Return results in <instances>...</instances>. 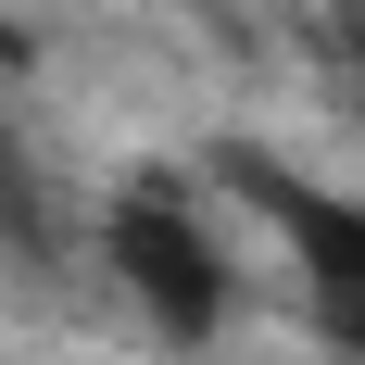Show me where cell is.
Wrapping results in <instances>:
<instances>
[{
  "mask_svg": "<svg viewBox=\"0 0 365 365\" xmlns=\"http://www.w3.org/2000/svg\"><path fill=\"white\" fill-rule=\"evenodd\" d=\"M227 189H240L252 215H277V240H290V264H302V290H315V328L365 365V202L290 177V164H252V151H227Z\"/></svg>",
  "mask_w": 365,
  "mask_h": 365,
  "instance_id": "6da1fadb",
  "label": "cell"
},
{
  "mask_svg": "<svg viewBox=\"0 0 365 365\" xmlns=\"http://www.w3.org/2000/svg\"><path fill=\"white\" fill-rule=\"evenodd\" d=\"M113 277L151 302L164 340H215V315H227V252L164 202V189H126V202H113Z\"/></svg>",
  "mask_w": 365,
  "mask_h": 365,
  "instance_id": "7a4b0ae2",
  "label": "cell"
}]
</instances>
